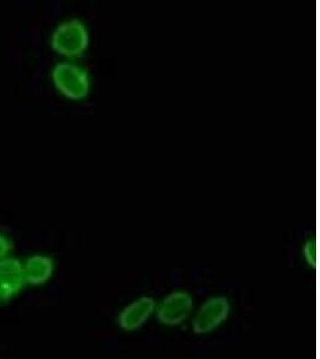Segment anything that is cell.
<instances>
[{
	"label": "cell",
	"mask_w": 320,
	"mask_h": 359,
	"mask_svg": "<svg viewBox=\"0 0 320 359\" xmlns=\"http://www.w3.org/2000/svg\"><path fill=\"white\" fill-rule=\"evenodd\" d=\"M88 42L89 36L82 22L71 20L55 29L51 45L57 53L65 57H76L86 50Z\"/></svg>",
	"instance_id": "6da1fadb"
},
{
	"label": "cell",
	"mask_w": 320,
	"mask_h": 359,
	"mask_svg": "<svg viewBox=\"0 0 320 359\" xmlns=\"http://www.w3.org/2000/svg\"><path fill=\"white\" fill-rule=\"evenodd\" d=\"M52 76L57 89L67 98L81 100L89 91V77L79 66L60 62L54 67Z\"/></svg>",
	"instance_id": "7a4b0ae2"
},
{
	"label": "cell",
	"mask_w": 320,
	"mask_h": 359,
	"mask_svg": "<svg viewBox=\"0 0 320 359\" xmlns=\"http://www.w3.org/2000/svg\"><path fill=\"white\" fill-rule=\"evenodd\" d=\"M230 306L226 297L208 299L193 318L192 328L196 334H206L225 323L229 315Z\"/></svg>",
	"instance_id": "3957f363"
},
{
	"label": "cell",
	"mask_w": 320,
	"mask_h": 359,
	"mask_svg": "<svg viewBox=\"0 0 320 359\" xmlns=\"http://www.w3.org/2000/svg\"><path fill=\"white\" fill-rule=\"evenodd\" d=\"M192 309V297L187 292H172L157 306V320L167 326H178L189 318Z\"/></svg>",
	"instance_id": "277c9868"
},
{
	"label": "cell",
	"mask_w": 320,
	"mask_h": 359,
	"mask_svg": "<svg viewBox=\"0 0 320 359\" xmlns=\"http://www.w3.org/2000/svg\"><path fill=\"white\" fill-rule=\"evenodd\" d=\"M25 266L16 259L0 260V301H8L25 286Z\"/></svg>",
	"instance_id": "5b68a950"
},
{
	"label": "cell",
	"mask_w": 320,
	"mask_h": 359,
	"mask_svg": "<svg viewBox=\"0 0 320 359\" xmlns=\"http://www.w3.org/2000/svg\"><path fill=\"white\" fill-rule=\"evenodd\" d=\"M154 311H155V299L148 296H143L130 303L126 308H124L123 311L116 318V323L120 328H123L125 331H133L143 326L152 316Z\"/></svg>",
	"instance_id": "8992f818"
},
{
	"label": "cell",
	"mask_w": 320,
	"mask_h": 359,
	"mask_svg": "<svg viewBox=\"0 0 320 359\" xmlns=\"http://www.w3.org/2000/svg\"><path fill=\"white\" fill-rule=\"evenodd\" d=\"M53 260L45 255H33L25 266V282L30 285H40L47 282L53 274Z\"/></svg>",
	"instance_id": "52a82bcc"
},
{
	"label": "cell",
	"mask_w": 320,
	"mask_h": 359,
	"mask_svg": "<svg viewBox=\"0 0 320 359\" xmlns=\"http://www.w3.org/2000/svg\"><path fill=\"white\" fill-rule=\"evenodd\" d=\"M10 250H11V241L8 237L0 233V259H3Z\"/></svg>",
	"instance_id": "ba28073f"
}]
</instances>
